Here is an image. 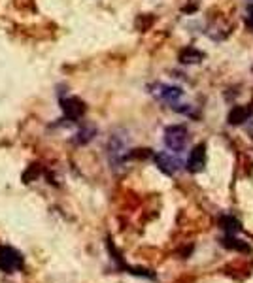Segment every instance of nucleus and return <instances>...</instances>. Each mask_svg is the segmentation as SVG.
<instances>
[{
	"instance_id": "obj_2",
	"label": "nucleus",
	"mask_w": 253,
	"mask_h": 283,
	"mask_svg": "<svg viewBox=\"0 0 253 283\" xmlns=\"http://www.w3.org/2000/svg\"><path fill=\"white\" fill-rule=\"evenodd\" d=\"M165 144L174 153L182 151L187 144V128L183 125H170L165 130Z\"/></svg>"
},
{
	"instance_id": "obj_8",
	"label": "nucleus",
	"mask_w": 253,
	"mask_h": 283,
	"mask_svg": "<svg viewBox=\"0 0 253 283\" xmlns=\"http://www.w3.org/2000/svg\"><path fill=\"white\" fill-rule=\"evenodd\" d=\"M204 59V53L199 51L197 47H185L180 51V63L182 64H197Z\"/></svg>"
},
{
	"instance_id": "obj_3",
	"label": "nucleus",
	"mask_w": 253,
	"mask_h": 283,
	"mask_svg": "<svg viewBox=\"0 0 253 283\" xmlns=\"http://www.w3.org/2000/svg\"><path fill=\"white\" fill-rule=\"evenodd\" d=\"M149 89H151V95H153V97H157L159 100L168 102V104L172 106H176L178 100L183 97V91L180 87L166 85V83H155V85H151Z\"/></svg>"
},
{
	"instance_id": "obj_7",
	"label": "nucleus",
	"mask_w": 253,
	"mask_h": 283,
	"mask_svg": "<svg viewBox=\"0 0 253 283\" xmlns=\"http://www.w3.org/2000/svg\"><path fill=\"white\" fill-rule=\"evenodd\" d=\"M155 164H157L161 172H165L166 176H174V174L180 170V161H178L174 155L166 153V151L155 153Z\"/></svg>"
},
{
	"instance_id": "obj_10",
	"label": "nucleus",
	"mask_w": 253,
	"mask_h": 283,
	"mask_svg": "<svg viewBox=\"0 0 253 283\" xmlns=\"http://www.w3.org/2000/svg\"><path fill=\"white\" fill-rule=\"evenodd\" d=\"M219 225L223 227V231L229 234V236H232V234H236V232L240 231V221L236 219V217H232V215H223L221 219H219Z\"/></svg>"
},
{
	"instance_id": "obj_11",
	"label": "nucleus",
	"mask_w": 253,
	"mask_h": 283,
	"mask_svg": "<svg viewBox=\"0 0 253 283\" xmlns=\"http://www.w3.org/2000/svg\"><path fill=\"white\" fill-rule=\"evenodd\" d=\"M223 246L225 248H229V249H236V251H240V253H249V246L244 243L242 240H236V238H232V236L225 238Z\"/></svg>"
},
{
	"instance_id": "obj_4",
	"label": "nucleus",
	"mask_w": 253,
	"mask_h": 283,
	"mask_svg": "<svg viewBox=\"0 0 253 283\" xmlns=\"http://www.w3.org/2000/svg\"><path fill=\"white\" fill-rule=\"evenodd\" d=\"M23 266V257L13 248H0V270L6 274H13Z\"/></svg>"
},
{
	"instance_id": "obj_5",
	"label": "nucleus",
	"mask_w": 253,
	"mask_h": 283,
	"mask_svg": "<svg viewBox=\"0 0 253 283\" xmlns=\"http://www.w3.org/2000/svg\"><path fill=\"white\" fill-rule=\"evenodd\" d=\"M61 110H63L66 119L77 121L85 114V104L80 99H76V97H68V99L61 100Z\"/></svg>"
},
{
	"instance_id": "obj_13",
	"label": "nucleus",
	"mask_w": 253,
	"mask_h": 283,
	"mask_svg": "<svg viewBox=\"0 0 253 283\" xmlns=\"http://www.w3.org/2000/svg\"><path fill=\"white\" fill-rule=\"evenodd\" d=\"M246 21L249 27H253V4L249 8H247V12H246Z\"/></svg>"
},
{
	"instance_id": "obj_9",
	"label": "nucleus",
	"mask_w": 253,
	"mask_h": 283,
	"mask_svg": "<svg viewBox=\"0 0 253 283\" xmlns=\"http://www.w3.org/2000/svg\"><path fill=\"white\" fill-rule=\"evenodd\" d=\"M247 117H249V108H244V106H235L232 110L229 111V117H227V121L229 125H242L244 121H247Z\"/></svg>"
},
{
	"instance_id": "obj_6",
	"label": "nucleus",
	"mask_w": 253,
	"mask_h": 283,
	"mask_svg": "<svg viewBox=\"0 0 253 283\" xmlns=\"http://www.w3.org/2000/svg\"><path fill=\"white\" fill-rule=\"evenodd\" d=\"M204 166H206V145L199 144L191 149V155H189L187 159V170L197 174V172H202Z\"/></svg>"
},
{
	"instance_id": "obj_12",
	"label": "nucleus",
	"mask_w": 253,
	"mask_h": 283,
	"mask_svg": "<svg viewBox=\"0 0 253 283\" xmlns=\"http://www.w3.org/2000/svg\"><path fill=\"white\" fill-rule=\"evenodd\" d=\"M94 134H96V130H94L93 127H85L83 130H80V133L76 134V136H77L76 142H77V144H87V142H91V140H93Z\"/></svg>"
},
{
	"instance_id": "obj_1",
	"label": "nucleus",
	"mask_w": 253,
	"mask_h": 283,
	"mask_svg": "<svg viewBox=\"0 0 253 283\" xmlns=\"http://www.w3.org/2000/svg\"><path fill=\"white\" fill-rule=\"evenodd\" d=\"M108 157H110V164L113 166H121L127 157H130L129 151V142L125 136H119V134H113L110 142H108Z\"/></svg>"
}]
</instances>
